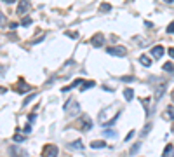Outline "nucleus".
I'll return each instance as SVG.
<instances>
[{
    "mask_svg": "<svg viewBox=\"0 0 174 157\" xmlns=\"http://www.w3.org/2000/svg\"><path fill=\"white\" fill-rule=\"evenodd\" d=\"M106 52H108V54H112V56H120V58H124L127 54V49L122 47V45H112V47L106 49Z\"/></svg>",
    "mask_w": 174,
    "mask_h": 157,
    "instance_id": "nucleus-1",
    "label": "nucleus"
},
{
    "mask_svg": "<svg viewBox=\"0 0 174 157\" xmlns=\"http://www.w3.org/2000/svg\"><path fill=\"white\" fill-rule=\"evenodd\" d=\"M78 127H80V129L82 131H89L92 127V121H91V117H89V115H82V117L78 119Z\"/></svg>",
    "mask_w": 174,
    "mask_h": 157,
    "instance_id": "nucleus-2",
    "label": "nucleus"
},
{
    "mask_svg": "<svg viewBox=\"0 0 174 157\" xmlns=\"http://www.w3.org/2000/svg\"><path fill=\"white\" fill-rule=\"evenodd\" d=\"M9 155L11 157H26L28 154H26V150H23L21 147L12 145V147H9Z\"/></svg>",
    "mask_w": 174,
    "mask_h": 157,
    "instance_id": "nucleus-3",
    "label": "nucleus"
},
{
    "mask_svg": "<svg viewBox=\"0 0 174 157\" xmlns=\"http://www.w3.org/2000/svg\"><path fill=\"white\" fill-rule=\"evenodd\" d=\"M44 157H57V147L56 145H45L42 150Z\"/></svg>",
    "mask_w": 174,
    "mask_h": 157,
    "instance_id": "nucleus-4",
    "label": "nucleus"
},
{
    "mask_svg": "<svg viewBox=\"0 0 174 157\" xmlns=\"http://www.w3.org/2000/svg\"><path fill=\"white\" fill-rule=\"evenodd\" d=\"M28 9H30V0H21V2L17 4V11H16V12L19 14V16H23V14L28 12Z\"/></svg>",
    "mask_w": 174,
    "mask_h": 157,
    "instance_id": "nucleus-5",
    "label": "nucleus"
},
{
    "mask_svg": "<svg viewBox=\"0 0 174 157\" xmlns=\"http://www.w3.org/2000/svg\"><path fill=\"white\" fill-rule=\"evenodd\" d=\"M103 42H104V37H103V33H96L94 37L91 39V44L94 45V47H101L103 45Z\"/></svg>",
    "mask_w": 174,
    "mask_h": 157,
    "instance_id": "nucleus-6",
    "label": "nucleus"
},
{
    "mask_svg": "<svg viewBox=\"0 0 174 157\" xmlns=\"http://www.w3.org/2000/svg\"><path fill=\"white\" fill-rule=\"evenodd\" d=\"M164 52H165V49L162 47V45H155V47L150 51V54H152L153 58H160V56H164Z\"/></svg>",
    "mask_w": 174,
    "mask_h": 157,
    "instance_id": "nucleus-7",
    "label": "nucleus"
},
{
    "mask_svg": "<svg viewBox=\"0 0 174 157\" xmlns=\"http://www.w3.org/2000/svg\"><path fill=\"white\" fill-rule=\"evenodd\" d=\"M165 89H167V82H162L160 86L157 87V91H155V98H157V100H160V98H162V94L165 93Z\"/></svg>",
    "mask_w": 174,
    "mask_h": 157,
    "instance_id": "nucleus-8",
    "label": "nucleus"
},
{
    "mask_svg": "<svg viewBox=\"0 0 174 157\" xmlns=\"http://www.w3.org/2000/svg\"><path fill=\"white\" fill-rule=\"evenodd\" d=\"M30 89H31V86H28L25 80H19V84H17V93H26V91H30Z\"/></svg>",
    "mask_w": 174,
    "mask_h": 157,
    "instance_id": "nucleus-9",
    "label": "nucleus"
},
{
    "mask_svg": "<svg viewBox=\"0 0 174 157\" xmlns=\"http://www.w3.org/2000/svg\"><path fill=\"white\" fill-rule=\"evenodd\" d=\"M118 117H120V110H118V112H117V113H115V115H113V117H112V119H110V121H108V122H104V124H103V127H104V126H106V127L113 126V124H115V122H117V121H118Z\"/></svg>",
    "mask_w": 174,
    "mask_h": 157,
    "instance_id": "nucleus-10",
    "label": "nucleus"
},
{
    "mask_svg": "<svg viewBox=\"0 0 174 157\" xmlns=\"http://www.w3.org/2000/svg\"><path fill=\"white\" fill-rule=\"evenodd\" d=\"M96 82L94 80H84L82 84H80V91H85V89H89V87H94Z\"/></svg>",
    "mask_w": 174,
    "mask_h": 157,
    "instance_id": "nucleus-11",
    "label": "nucleus"
},
{
    "mask_svg": "<svg viewBox=\"0 0 174 157\" xmlns=\"http://www.w3.org/2000/svg\"><path fill=\"white\" fill-rule=\"evenodd\" d=\"M106 143H104V140H96V141H91V148H104Z\"/></svg>",
    "mask_w": 174,
    "mask_h": 157,
    "instance_id": "nucleus-12",
    "label": "nucleus"
},
{
    "mask_svg": "<svg viewBox=\"0 0 174 157\" xmlns=\"http://www.w3.org/2000/svg\"><path fill=\"white\" fill-rule=\"evenodd\" d=\"M162 155H164V157H172L174 155V147H172V145H167V147H165L164 148V154H162Z\"/></svg>",
    "mask_w": 174,
    "mask_h": 157,
    "instance_id": "nucleus-13",
    "label": "nucleus"
},
{
    "mask_svg": "<svg viewBox=\"0 0 174 157\" xmlns=\"http://www.w3.org/2000/svg\"><path fill=\"white\" fill-rule=\"evenodd\" d=\"M124 98H126L127 101H130L132 98H134V91L130 89V87H127V89H124Z\"/></svg>",
    "mask_w": 174,
    "mask_h": 157,
    "instance_id": "nucleus-14",
    "label": "nucleus"
},
{
    "mask_svg": "<svg viewBox=\"0 0 174 157\" xmlns=\"http://www.w3.org/2000/svg\"><path fill=\"white\" fill-rule=\"evenodd\" d=\"M139 63H141L143 66H150V65H152V59H150L148 56H141V58H139Z\"/></svg>",
    "mask_w": 174,
    "mask_h": 157,
    "instance_id": "nucleus-15",
    "label": "nucleus"
},
{
    "mask_svg": "<svg viewBox=\"0 0 174 157\" xmlns=\"http://www.w3.org/2000/svg\"><path fill=\"white\" fill-rule=\"evenodd\" d=\"M99 11H101V12H108V11H112V5H110V4H104V2H103V4L99 5Z\"/></svg>",
    "mask_w": 174,
    "mask_h": 157,
    "instance_id": "nucleus-16",
    "label": "nucleus"
},
{
    "mask_svg": "<svg viewBox=\"0 0 174 157\" xmlns=\"http://www.w3.org/2000/svg\"><path fill=\"white\" fill-rule=\"evenodd\" d=\"M164 117H165V119H174V110H172V108H167V110L164 112Z\"/></svg>",
    "mask_w": 174,
    "mask_h": 157,
    "instance_id": "nucleus-17",
    "label": "nucleus"
},
{
    "mask_svg": "<svg viewBox=\"0 0 174 157\" xmlns=\"http://www.w3.org/2000/svg\"><path fill=\"white\" fill-rule=\"evenodd\" d=\"M30 25H31V17L25 16V17H23V21H21V26H30Z\"/></svg>",
    "mask_w": 174,
    "mask_h": 157,
    "instance_id": "nucleus-18",
    "label": "nucleus"
},
{
    "mask_svg": "<svg viewBox=\"0 0 174 157\" xmlns=\"http://www.w3.org/2000/svg\"><path fill=\"white\" fill-rule=\"evenodd\" d=\"M70 147H71V148H78V150H82L84 145H82V141H73V143H70Z\"/></svg>",
    "mask_w": 174,
    "mask_h": 157,
    "instance_id": "nucleus-19",
    "label": "nucleus"
},
{
    "mask_svg": "<svg viewBox=\"0 0 174 157\" xmlns=\"http://www.w3.org/2000/svg\"><path fill=\"white\" fill-rule=\"evenodd\" d=\"M0 25H2V26L7 25V17L4 16V12H2V11H0Z\"/></svg>",
    "mask_w": 174,
    "mask_h": 157,
    "instance_id": "nucleus-20",
    "label": "nucleus"
},
{
    "mask_svg": "<svg viewBox=\"0 0 174 157\" xmlns=\"http://www.w3.org/2000/svg\"><path fill=\"white\" fill-rule=\"evenodd\" d=\"M65 35H66V37H70V39H77V37H78L77 31H65Z\"/></svg>",
    "mask_w": 174,
    "mask_h": 157,
    "instance_id": "nucleus-21",
    "label": "nucleus"
},
{
    "mask_svg": "<svg viewBox=\"0 0 174 157\" xmlns=\"http://www.w3.org/2000/svg\"><path fill=\"white\" fill-rule=\"evenodd\" d=\"M150 129H152V124L144 126V127H143V131H141V136H146V133H150Z\"/></svg>",
    "mask_w": 174,
    "mask_h": 157,
    "instance_id": "nucleus-22",
    "label": "nucleus"
},
{
    "mask_svg": "<svg viewBox=\"0 0 174 157\" xmlns=\"http://www.w3.org/2000/svg\"><path fill=\"white\" fill-rule=\"evenodd\" d=\"M139 147H141V143H134V145H132V148H130V155L138 152V150H139Z\"/></svg>",
    "mask_w": 174,
    "mask_h": 157,
    "instance_id": "nucleus-23",
    "label": "nucleus"
},
{
    "mask_svg": "<svg viewBox=\"0 0 174 157\" xmlns=\"http://www.w3.org/2000/svg\"><path fill=\"white\" fill-rule=\"evenodd\" d=\"M164 70H165V72H174L172 63H165V65H164Z\"/></svg>",
    "mask_w": 174,
    "mask_h": 157,
    "instance_id": "nucleus-24",
    "label": "nucleus"
},
{
    "mask_svg": "<svg viewBox=\"0 0 174 157\" xmlns=\"http://www.w3.org/2000/svg\"><path fill=\"white\" fill-rule=\"evenodd\" d=\"M25 136H23V135H14V141H17V143H19V141H25Z\"/></svg>",
    "mask_w": 174,
    "mask_h": 157,
    "instance_id": "nucleus-25",
    "label": "nucleus"
},
{
    "mask_svg": "<svg viewBox=\"0 0 174 157\" xmlns=\"http://www.w3.org/2000/svg\"><path fill=\"white\" fill-rule=\"evenodd\" d=\"M165 31H167V33H174V21L171 23V25L167 26V28H165Z\"/></svg>",
    "mask_w": 174,
    "mask_h": 157,
    "instance_id": "nucleus-26",
    "label": "nucleus"
},
{
    "mask_svg": "<svg viewBox=\"0 0 174 157\" xmlns=\"http://www.w3.org/2000/svg\"><path fill=\"white\" fill-rule=\"evenodd\" d=\"M122 82H134V77H120Z\"/></svg>",
    "mask_w": 174,
    "mask_h": 157,
    "instance_id": "nucleus-27",
    "label": "nucleus"
},
{
    "mask_svg": "<svg viewBox=\"0 0 174 157\" xmlns=\"http://www.w3.org/2000/svg\"><path fill=\"white\" fill-rule=\"evenodd\" d=\"M134 138V131H129V135H127V138H124L126 141H130V140Z\"/></svg>",
    "mask_w": 174,
    "mask_h": 157,
    "instance_id": "nucleus-28",
    "label": "nucleus"
},
{
    "mask_svg": "<svg viewBox=\"0 0 174 157\" xmlns=\"http://www.w3.org/2000/svg\"><path fill=\"white\" fill-rule=\"evenodd\" d=\"M33 98H35V94H30V96H28V98H26V100H25V105H28L31 100H33Z\"/></svg>",
    "mask_w": 174,
    "mask_h": 157,
    "instance_id": "nucleus-29",
    "label": "nucleus"
},
{
    "mask_svg": "<svg viewBox=\"0 0 174 157\" xmlns=\"http://www.w3.org/2000/svg\"><path fill=\"white\" fill-rule=\"evenodd\" d=\"M35 119H37V115H35V113H30V115H28V121H30V122H33Z\"/></svg>",
    "mask_w": 174,
    "mask_h": 157,
    "instance_id": "nucleus-30",
    "label": "nucleus"
},
{
    "mask_svg": "<svg viewBox=\"0 0 174 157\" xmlns=\"http://www.w3.org/2000/svg\"><path fill=\"white\" fill-rule=\"evenodd\" d=\"M17 26H19L17 23H11V25H9V28H11V30H16Z\"/></svg>",
    "mask_w": 174,
    "mask_h": 157,
    "instance_id": "nucleus-31",
    "label": "nucleus"
},
{
    "mask_svg": "<svg viewBox=\"0 0 174 157\" xmlns=\"http://www.w3.org/2000/svg\"><path fill=\"white\" fill-rule=\"evenodd\" d=\"M104 136H115V133L113 131H104Z\"/></svg>",
    "mask_w": 174,
    "mask_h": 157,
    "instance_id": "nucleus-32",
    "label": "nucleus"
},
{
    "mask_svg": "<svg viewBox=\"0 0 174 157\" xmlns=\"http://www.w3.org/2000/svg\"><path fill=\"white\" fill-rule=\"evenodd\" d=\"M167 52H169V56H171V58H172V59H174V47H171V49H169V51H167Z\"/></svg>",
    "mask_w": 174,
    "mask_h": 157,
    "instance_id": "nucleus-33",
    "label": "nucleus"
},
{
    "mask_svg": "<svg viewBox=\"0 0 174 157\" xmlns=\"http://www.w3.org/2000/svg\"><path fill=\"white\" fill-rule=\"evenodd\" d=\"M144 26H146V28H153V23H150V21H146V23H144Z\"/></svg>",
    "mask_w": 174,
    "mask_h": 157,
    "instance_id": "nucleus-34",
    "label": "nucleus"
},
{
    "mask_svg": "<svg viewBox=\"0 0 174 157\" xmlns=\"http://www.w3.org/2000/svg\"><path fill=\"white\" fill-rule=\"evenodd\" d=\"M5 4H14V2H16V0H4Z\"/></svg>",
    "mask_w": 174,
    "mask_h": 157,
    "instance_id": "nucleus-35",
    "label": "nucleus"
},
{
    "mask_svg": "<svg viewBox=\"0 0 174 157\" xmlns=\"http://www.w3.org/2000/svg\"><path fill=\"white\" fill-rule=\"evenodd\" d=\"M4 72H5V70H4V66H0V75H4Z\"/></svg>",
    "mask_w": 174,
    "mask_h": 157,
    "instance_id": "nucleus-36",
    "label": "nucleus"
},
{
    "mask_svg": "<svg viewBox=\"0 0 174 157\" xmlns=\"http://www.w3.org/2000/svg\"><path fill=\"white\" fill-rule=\"evenodd\" d=\"M5 91H7L5 87H0V94H2V93H5Z\"/></svg>",
    "mask_w": 174,
    "mask_h": 157,
    "instance_id": "nucleus-37",
    "label": "nucleus"
},
{
    "mask_svg": "<svg viewBox=\"0 0 174 157\" xmlns=\"http://www.w3.org/2000/svg\"><path fill=\"white\" fill-rule=\"evenodd\" d=\"M164 2H165V4H172L174 0H164Z\"/></svg>",
    "mask_w": 174,
    "mask_h": 157,
    "instance_id": "nucleus-38",
    "label": "nucleus"
},
{
    "mask_svg": "<svg viewBox=\"0 0 174 157\" xmlns=\"http://www.w3.org/2000/svg\"><path fill=\"white\" fill-rule=\"evenodd\" d=\"M171 98H172V101H174V91H172V96H171Z\"/></svg>",
    "mask_w": 174,
    "mask_h": 157,
    "instance_id": "nucleus-39",
    "label": "nucleus"
}]
</instances>
